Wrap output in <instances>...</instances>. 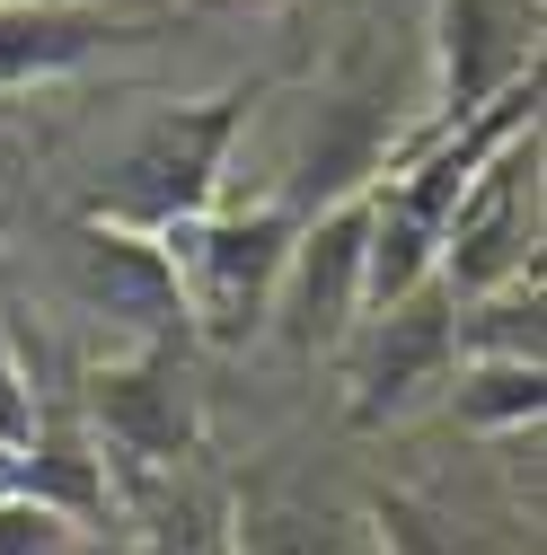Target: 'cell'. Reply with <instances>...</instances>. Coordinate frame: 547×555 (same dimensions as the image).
Here are the masks:
<instances>
[{
	"instance_id": "cell-4",
	"label": "cell",
	"mask_w": 547,
	"mask_h": 555,
	"mask_svg": "<svg viewBox=\"0 0 547 555\" xmlns=\"http://www.w3.org/2000/svg\"><path fill=\"white\" fill-rule=\"evenodd\" d=\"M371 326V353H362V397H354V424H380V414H397L416 388H433L459 353H450V335H459V318H450V292L442 283H416L397 309H380V318H362Z\"/></svg>"
},
{
	"instance_id": "cell-1",
	"label": "cell",
	"mask_w": 547,
	"mask_h": 555,
	"mask_svg": "<svg viewBox=\"0 0 547 555\" xmlns=\"http://www.w3.org/2000/svg\"><path fill=\"white\" fill-rule=\"evenodd\" d=\"M256 89H221V98H194V106H160L142 124V142L124 151L115 185L89 221H115L132 238H160L177 221H203L221 203V168H230V142H239V124H247Z\"/></svg>"
},
{
	"instance_id": "cell-2",
	"label": "cell",
	"mask_w": 547,
	"mask_h": 555,
	"mask_svg": "<svg viewBox=\"0 0 547 555\" xmlns=\"http://www.w3.org/2000/svg\"><path fill=\"white\" fill-rule=\"evenodd\" d=\"M292 238H301L292 203H256V212H221V203H213L203 221L160 230L168 283H177V318H194L213 344L256 335L265 309H274V283H283Z\"/></svg>"
},
{
	"instance_id": "cell-11",
	"label": "cell",
	"mask_w": 547,
	"mask_h": 555,
	"mask_svg": "<svg viewBox=\"0 0 547 555\" xmlns=\"http://www.w3.org/2000/svg\"><path fill=\"white\" fill-rule=\"evenodd\" d=\"M239 555H327V538L309 520H292V512H265V520H247Z\"/></svg>"
},
{
	"instance_id": "cell-7",
	"label": "cell",
	"mask_w": 547,
	"mask_h": 555,
	"mask_svg": "<svg viewBox=\"0 0 547 555\" xmlns=\"http://www.w3.org/2000/svg\"><path fill=\"white\" fill-rule=\"evenodd\" d=\"M124 27L98 10H72V0H0V89H27L89 62L98 44H115Z\"/></svg>"
},
{
	"instance_id": "cell-10",
	"label": "cell",
	"mask_w": 547,
	"mask_h": 555,
	"mask_svg": "<svg viewBox=\"0 0 547 555\" xmlns=\"http://www.w3.org/2000/svg\"><path fill=\"white\" fill-rule=\"evenodd\" d=\"M62 512L53 503H0V555H62Z\"/></svg>"
},
{
	"instance_id": "cell-5",
	"label": "cell",
	"mask_w": 547,
	"mask_h": 555,
	"mask_svg": "<svg viewBox=\"0 0 547 555\" xmlns=\"http://www.w3.org/2000/svg\"><path fill=\"white\" fill-rule=\"evenodd\" d=\"M80 283L115 309V318H132L151 344H177V283H168V256H160V238H132V230H115V221H80Z\"/></svg>"
},
{
	"instance_id": "cell-9",
	"label": "cell",
	"mask_w": 547,
	"mask_h": 555,
	"mask_svg": "<svg viewBox=\"0 0 547 555\" xmlns=\"http://www.w3.org/2000/svg\"><path fill=\"white\" fill-rule=\"evenodd\" d=\"M0 450L36 459V397H27V371L10 353V335H0Z\"/></svg>"
},
{
	"instance_id": "cell-3",
	"label": "cell",
	"mask_w": 547,
	"mask_h": 555,
	"mask_svg": "<svg viewBox=\"0 0 547 555\" xmlns=\"http://www.w3.org/2000/svg\"><path fill=\"white\" fill-rule=\"evenodd\" d=\"M362 230H371V194L301 221V238L283 256V283H274L292 353H335V344L362 326Z\"/></svg>"
},
{
	"instance_id": "cell-8",
	"label": "cell",
	"mask_w": 547,
	"mask_h": 555,
	"mask_svg": "<svg viewBox=\"0 0 547 555\" xmlns=\"http://www.w3.org/2000/svg\"><path fill=\"white\" fill-rule=\"evenodd\" d=\"M459 414L468 424H530L538 414V362H468Z\"/></svg>"
},
{
	"instance_id": "cell-6",
	"label": "cell",
	"mask_w": 547,
	"mask_h": 555,
	"mask_svg": "<svg viewBox=\"0 0 547 555\" xmlns=\"http://www.w3.org/2000/svg\"><path fill=\"white\" fill-rule=\"evenodd\" d=\"M186 371L168 344H151L142 362L124 371H98V414H106V441L124 459H177L186 450Z\"/></svg>"
}]
</instances>
